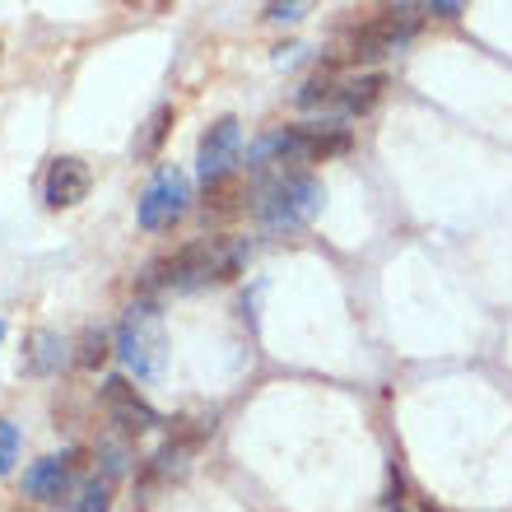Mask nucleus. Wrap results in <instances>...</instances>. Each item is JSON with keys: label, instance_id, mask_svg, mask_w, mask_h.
Here are the masks:
<instances>
[{"label": "nucleus", "instance_id": "f257e3e1", "mask_svg": "<svg viewBox=\"0 0 512 512\" xmlns=\"http://www.w3.org/2000/svg\"><path fill=\"white\" fill-rule=\"evenodd\" d=\"M247 261V243H191L182 252L163 256L154 261L145 275L149 289H177V294H187V289H201L210 280H233Z\"/></svg>", "mask_w": 512, "mask_h": 512}, {"label": "nucleus", "instance_id": "f03ea898", "mask_svg": "<svg viewBox=\"0 0 512 512\" xmlns=\"http://www.w3.org/2000/svg\"><path fill=\"white\" fill-rule=\"evenodd\" d=\"M322 210V182L303 168H289V173H275L266 187L256 191V219L266 233H294L308 229Z\"/></svg>", "mask_w": 512, "mask_h": 512}, {"label": "nucleus", "instance_id": "7ed1b4c3", "mask_svg": "<svg viewBox=\"0 0 512 512\" xmlns=\"http://www.w3.org/2000/svg\"><path fill=\"white\" fill-rule=\"evenodd\" d=\"M117 354L135 378L159 382L168 368V331H163V312L154 303H131L117 326Z\"/></svg>", "mask_w": 512, "mask_h": 512}, {"label": "nucleus", "instance_id": "20e7f679", "mask_svg": "<svg viewBox=\"0 0 512 512\" xmlns=\"http://www.w3.org/2000/svg\"><path fill=\"white\" fill-rule=\"evenodd\" d=\"M187 205H191V177L177 163H163L154 182L145 187V196H140V229L145 233L173 229L177 219L187 215Z\"/></svg>", "mask_w": 512, "mask_h": 512}, {"label": "nucleus", "instance_id": "39448f33", "mask_svg": "<svg viewBox=\"0 0 512 512\" xmlns=\"http://www.w3.org/2000/svg\"><path fill=\"white\" fill-rule=\"evenodd\" d=\"M80 471H84V452H66V457H42L24 471V494L42 503H66L80 489Z\"/></svg>", "mask_w": 512, "mask_h": 512}, {"label": "nucleus", "instance_id": "423d86ee", "mask_svg": "<svg viewBox=\"0 0 512 512\" xmlns=\"http://www.w3.org/2000/svg\"><path fill=\"white\" fill-rule=\"evenodd\" d=\"M410 33H415V10H387V14H378V19H368V24L354 28L350 56L378 61V56L401 52L405 42H410Z\"/></svg>", "mask_w": 512, "mask_h": 512}, {"label": "nucleus", "instance_id": "0eeeda50", "mask_svg": "<svg viewBox=\"0 0 512 512\" xmlns=\"http://www.w3.org/2000/svg\"><path fill=\"white\" fill-rule=\"evenodd\" d=\"M238 149H243V126L233 122V117H219V122L201 135V154H196V168H201L205 187H215V182L233 177Z\"/></svg>", "mask_w": 512, "mask_h": 512}, {"label": "nucleus", "instance_id": "6e6552de", "mask_svg": "<svg viewBox=\"0 0 512 512\" xmlns=\"http://www.w3.org/2000/svg\"><path fill=\"white\" fill-rule=\"evenodd\" d=\"M103 405H108V415L117 419V429H122V433L159 429V410H154V405H149L126 378H108V382H103Z\"/></svg>", "mask_w": 512, "mask_h": 512}, {"label": "nucleus", "instance_id": "1a4fd4ad", "mask_svg": "<svg viewBox=\"0 0 512 512\" xmlns=\"http://www.w3.org/2000/svg\"><path fill=\"white\" fill-rule=\"evenodd\" d=\"M94 187V173H89V163L84 159H56L47 168V187H42V201L52 205V210H70V205H80Z\"/></svg>", "mask_w": 512, "mask_h": 512}, {"label": "nucleus", "instance_id": "9d476101", "mask_svg": "<svg viewBox=\"0 0 512 512\" xmlns=\"http://www.w3.org/2000/svg\"><path fill=\"white\" fill-rule=\"evenodd\" d=\"M382 89H387V80H382V75H359V80H345V84H336L331 108L345 112V117H354V112H368L382 98Z\"/></svg>", "mask_w": 512, "mask_h": 512}, {"label": "nucleus", "instance_id": "9b49d317", "mask_svg": "<svg viewBox=\"0 0 512 512\" xmlns=\"http://www.w3.org/2000/svg\"><path fill=\"white\" fill-rule=\"evenodd\" d=\"M61 359H66V345H61V336H56V331H33V336H28L24 368L33 373V378H47V373H56V368H61Z\"/></svg>", "mask_w": 512, "mask_h": 512}, {"label": "nucleus", "instance_id": "f8f14e48", "mask_svg": "<svg viewBox=\"0 0 512 512\" xmlns=\"http://www.w3.org/2000/svg\"><path fill=\"white\" fill-rule=\"evenodd\" d=\"M108 354H112V340H108V331H98V326H89L80 340H75V368H84V373H94V368H103L108 364Z\"/></svg>", "mask_w": 512, "mask_h": 512}, {"label": "nucleus", "instance_id": "ddd939ff", "mask_svg": "<svg viewBox=\"0 0 512 512\" xmlns=\"http://www.w3.org/2000/svg\"><path fill=\"white\" fill-rule=\"evenodd\" d=\"M168 131H173V108L163 103V108H154V117L145 122V135L135 140V159H154L163 149V140H168Z\"/></svg>", "mask_w": 512, "mask_h": 512}, {"label": "nucleus", "instance_id": "4468645a", "mask_svg": "<svg viewBox=\"0 0 512 512\" xmlns=\"http://www.w3.org/2000/svg\"><path fill=\"white\" fill-rule=\"evenodd\" d=\"M238 201H243V182H238V173L224 177V182H215V187H205V205H210V210H219V215L238 210Z\"/></svg>", "mask_w": 512, "mask_h": 512}, {"label": "nucleus", "instance_id": "2eb2a0df", "mask_svg": "<svg viewBox=\"0 0 512 512\" xmlns=\"http://www.w3.org/2000/svg\"><path fill=\"white\" fill-rule=\"evenodd\" d=\"M112 508V485L108 480H94V485H84L80 503H75V512H108Z\"/></svg>", "mask_w": 512, "mask_h": 512}, {"label": "nucleus", "instance_id": "dca6fc26", "mask_svg": "<svg viewBox=\"0 0 512 512\" xmlns=\"http://www.w3.org/2000/svg\"><path fill=\"white\" fill-rule=\"evenodd\" d=\"M14 457H19V429L10 419H0V475L14 471Z\"/></svg>", "mask_w": 512, "mask_h": 512}, {"label": "nucleus", "instance_id": "f3484780", "mask_svg": "<svg viewBox=\"0 0 512 512\" xmlns=\"http://www.w3.org/2000/svg\"><path fill=\"white\" fill-rule=\"evenodd\" d=\"M266 19H284V24H294V19H303V5H266Z\"/></svg>", "mask_w": 512, "mask_h": 512}, {"label": "nucleus", "instance_id": "a211bd4d", "mask_svg": "<svg viewBox=\"0 0 512 512\" xmlns=\"http://www.w3.org/2000/svg\"><path fill=\"white\" fill-rule=\"evenodd\" d=\"M424 14H438V19H457L461 5H447V0H443V5H424Z\"/></svg>", "mask_w": 512, "mask_h": 512}, {"label": "nucleus", "instance_id": "6ab92c4d", "mask_svg": "<svg viewBox=\"0 0 512 512\" xmlns=\"http://www.w3.org/2000/svg\"><path fill=\"white\" fill-rule=\"evenodd\" d=\"M424 512H443V508H438V503H424Z\"/></svg>", "mask_w": 512, "mask_h": 512}, {"label": "nucleus", "instance_id": "aec40b11", "mask_svg": "<svg viewBox=\"0 0 512 512\" xmlns=\"http://www.w3.org/2000/svg\"><path fill=\"white\" fill-rule=\"evenodd\" d=\"M0 340H5V317H0Z\"/></svg>", "mask_w": 512, "mask_h": 512}, {"label": "nucleus", "instance_id": "412c9836", "mask_svg": "<svg viewBox=\"0 0 512 512\" xmlns=\"http://www.w3.org/2000/svg\"><path fill=\"white\" fill-rule=\"evenodd\" d=\"M10 512H38V508H10Z\"/></svg>", "mask_w": 512, "mask_h": 512}]
</instances>
